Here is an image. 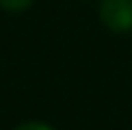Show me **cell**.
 I'll use <instances>...</instances> for the list:
<instances>
[{"mask_svg":"<svg viewBox=\"0 0 132 130\" xmlns=\"http://www.w3.org/2000/svg\"><path fill=\"white\" fill-rule=\"evenodd\" d=\"M100 20L113 32L132 30V0H102Z\"/></svg>","mask_w":132,"mask_h":130,"instance_id":"cell-1","label":"cell"},{"mask_svg":"<svg viewBox=\"0 0 132 130\" xmlns=\"http://www.w3.org/2000/svg\"><path fill=\"white\" fill-rule=\"evenodd\" d=\"M32 0H0V7L4 11H24Z\"/></svg>","mask_w":132,"mask_h":130,"instance_id":"cell-2","label":"cell"},{"mask_svg":"<svg viewBox=\"0 0 132 130\" xmlns=\"http://www.w3.org/2000/svg\"><path fill=\"white\" fill-rule=\"evenodd\" d=\"M15 130H52V128L46 126V124H39V121H28V124H22V126H18Z\"/></svg>","mask_w":132,"mask_h":130,"instance_id":"cell-3","label":"cell"}]
</instances>
